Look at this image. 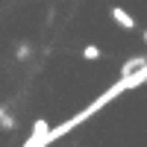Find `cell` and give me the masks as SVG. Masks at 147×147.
Segmentation results:
<instances>
[{
	"instance_id": "6",
	"label": "cell",
	"mask_w": 147,
	"mask_h": 147,
	"mask_svg": "<svg viewBox=\"0 0 147 147\" xmlns=\"http://www.w3.org/2000/svg\"><path fill=\"white\" fill-rule=\"evenodd\" d=\"M141 35H144V41H147V30H144V32H141Z\"/></svg>"
},
{
	"instance_id": "2",
	"label": "cell",
	"mask_w": 147,
	"mask_h": 147,
	"mask_svg": "<svg viewBox=\"0 0 147 147\" xmlns=\"http://www.w3.org/2000/svg\"><path fill=\"white\" fill-rule=\"evenodd\" d=\"M100 56H103V53H100V47H97V44H85V47H82V59H85V62H97Z\"/></svg>"
},
{
	"instance_id": "4",
	"label": "cell",
	"mask_w": 147,
	"mask_h": 147,
	"mask_svg": "<svg viewBox=\"0 0 147 147\" xmlns=\"http://www.w3.org/2000/svg\"><path fill=\"white\" fill-rule=\"evenodd\" d=\"M144 62H147V59H144V56H132V59H129V62H127L124 68H121V77H124V74H132V71H136V68H141Z\"/></svg>"
},
{
	"instance_id": "1",
	"label": "cell",
	"mask_w": 147,
	"mask_h": 147,
	"mask_svg": "<svg viewBox=\"0 0 147 147\" xmlns=\"http://www.w3.org/2000/svg\"><path fill=\"white\" fill-rule=\"evenodd\" d=\"M109 15H112V21L118 24L121 30H136V18H132L124 6H112V12H109Z\"/></svg>"
},
{
	"instance_id": "5",
	"label": "cell",
	"mask_w": 147,
	"mask_h": 147,
	"mask_svg": "<svg viewBox=\"0 0 147 147\" xmlns=\"http://www.w3.org/2000/svg\"><path fill=\"white\" fill-rule=\"evenodd\" d=\"M27 56H30V44H21L18 47V59H27Z\"/></svg>"
},
{
	"instance_id": "3",
	"label": "cell",
	"mask_w": 147,
	"mask_h": 147,
	"mask_svg": "<svg viewBox=\"0 0 147 147\" xmlns=\"http://www.w3.org/2000/svg\"><path fill=\"white\" fill-rule=\"evenodd\" d=\"M0 127L3 129H15V118H12V112L6 106H0Z\"/></svg>"
}]
</instances>
